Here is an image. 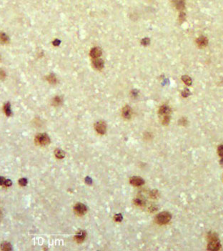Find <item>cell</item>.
Returning <instances> with one entry per match:
<instances>
[{
  "label": "cell",
  "mask_w": 223,
  "mask_h": 251,
  "mask_svg": "<svg viewBox=\"0 0 223 251\" xmlns=\"http://www.w3.org/2000/svg\"><path fill=\"white\" fill-rule=\"evenodd\" d=\"M150 42V40L147 37H145L144 39H142L141 41V44L142 45H144V46H147V45H148Z\"/></svg>",
  "instance_id": "cell-24"
},
{
  "label": "cell",
  "mask_w": 223,
  "mask_h": 251,
  "mask_svg": "<svg viewBox=\"0 0 223 251\" xmlns=\"http://www.w3.org/2000/svg\"><path fill=\"white\" fill-rule=\"evenodd\" d=\"M208 250H219L221 248V245L219 239L215 234H208Z\"/></svg>",
  "instance_id": "cell-1"
},
{
  "label": "cell",
  "mask_w": 223,
  "mask_h": 251,
  "mask_svg": "<svg viewBox=\"0 0 223 251\" xmlns=\"http://www.w3.org/2000/svg\"><path fill=\"white\" fill-rule=\"evenodd\" d=\"M94 128L97 133L100 134H104L107 130V124L103 121H99L94 124Z\"/></svg>",
  "instance_id": "cell-5"
},
{
  "label": "cell",
  "mask_w": 223,
  "mask_h": 251,
  "mask_svg": "<svg viewBox=\"0 0 223 251\" xmlns=\"http://www.w3.org/2000/svg\"><path fill=\"white\" fill-rule=\"evenodd\" d=\"M5 178L4 177L0 176V185H3L4 184V182H5Z\"/></svg>",
  "instance_id": "cell-33"
},
{
  "label": "cell",
  "mask_w": 223,
  "mask_h": 251,
  "mask_svg": "<svg viewBox=\"0 0 223 251\" xmlns=\"http://www.w3.org/2000/svg\"><path fill=\"white\" fill-rule=\"evenodd\" d=\"M6 77V72L2 69H0V80H4Z\"/></svg>",
  "instance_id": "cell-27"
},
{
  "label": "cell",
  "mask_w": 223,
  "mask_h": 251,
  "mask_svg": "<svg viewBox=\"0 0 223 251\" xmlns=\"http://www.w3.org/2000/svg\"><path fill=\"white\" fill-rule=\"evenodd\" d=\"M172 218L171 214L168 212H162L159 213L156 217L157 223L159 225H165L170 221Z\"/></svg>",
  "instance_id": "cell-2"
},
{
  "label": "cell",
  "mask_w": 223,
  "mask_h": 251,
  "mask_svg": "<svg viewBox=\"0 0 223 251\" xmlns=\"http://www.w3.org/2000/svg\"><path fill=\"white\" fill-rule=\"evenodd\" d=\"M170 113H171V109L167 105H162L159 109V114L160 117L170 115Z\"/></svg>",
  "instance_id": "cell-7"
},
{
  "label": "cell",
  "mask_w": 223,
  "mask_h": 251,
  "mask_svg": "<svg viewBox=\"0 0 223 251\" xmlns=\"http://www.w3.org/2000/svg\"><path fill=\"white\" fill-rule=\"evenodd\" d=\"M35 143L37 145H40V146H45L47 144H50V137L45 133H42V134H37V136L35 137Z\"/></svg>",
  "instance_id": "cell-3"
},
{
  "label": "cell",
  "mask_w": 223,
  "mask_h": 251,
  "mask_svg": "<svg viewBox=\"0 0 223 251\" xmlns=\"http://www.w3.org/2000/svg\"><path fill=\"white\" fill-rule=\"evenodd\" d=\"M132 114V110L131 107L129 106H125L123 107L122 111V115L124 119H130Z\"/></svg>",
  "instance_id": "cell-9"
},
{
  "label": "cell",
  "mask_w": 223,
  "mask_h": 251,
  "mask_svg": "<svg viewBox=\"0 0 223 251\" xmlns=\"http://www.w3.org/2000/svg\"><path fill=\"white\" fill-rule=\"evenodd\" d=\"M3 109H4V112L5 114H6L7 116H8V117H9V116H11V115L12 114V109H11V104H10L9 102L5 103L4 105V107H3Z\"/></svg>",
  "instance_id": "cell-14"
},
{
  "label": "cell",
  "mask_w": 223,
  "mask_h": 251,
  "mask_svg": "<svg viewBox=\"0 0 223 251\" xmlns=\"http://www.w3.org/2000/svg\"><path fill=\"white\" fill-rule=\"evenodd\" d=\"M172 3L177 9L183 10L185 7V3L184 0H172Z\"/></svg>",
  "instance_id": "cell-13"
},
{
  "label": "cell",
  "mask_w": 223,
  "mask_h": 251,
  "mask_svg": "<svg viewBox=\"0 0 223 251\" xmlns=\"http://www.w3.org/2000/svg\"><path fill=\"white\" fill-rule=\"evenodd\" d=\"M190 90L188 89H185V90L182 92V95L184 97H187L188 96L190 95Z\"/></svg>",
  "instance_id": "cell-25"
},
{
  "label": "cell",
  "mask_w": 223,
  "mask_h": 251,
  "mask_svg": "<svg viewBox=\"0 0 223 251\" xmlns=\"http://www.w3.org/2000/svg\"><path fill=\"white\" fill-rule=\"evenodd\" d=\"M220 164L222 165L223 166V158L222 160H221V161H220Z\"/></svg>",
  "instance_id": "cell-35"
},
{
  "label": "cell",
  "mask_w": 223,
  "mask_h": 251,
  "mask_svg": "<svg viewBox=\"0 0 223 251\" xmlns=\"http://www.w3.org/2000/svg\"><path fill=\"white\" fill-rule=\"evenodd\" d=\"M187 119H186L185 118H182L181 119H180V120H179V123H180V124L183 125V126H185L186 124H187Z\"/></svg>",
  "instance_id": "cell-31"
},
{
  "label": "cell",
  "mask_w": 223,
  "mask_h": 251,
  "mask_svg": "<svg viewBox=\"0 0 223 251\" xmlns=\"http://www.w3.org/2000/svg\"><path fill=\"white\" fill-rule=\"evenodd\" d=\"M1 248L2 250L4 251H9V250H12V245H11V244L7 243V242H4V243H3L2 244V245H1Z\"/></svg>",
  "instance_id": "cell-19"
},
{
  "label": "cell",
  "mask_w": 223,
  "mask_h": 251,
  "mask_svg": "<svg viewBox=\"0 0 223 251\" xmlns=\"http://www.w3.org/2000/svg\"><path fill=\"white\" fill-rule=\"evenodd\" d=\"M162 123L164 125H167L169 123L170 121V115H167V116H164V117H161Z\"/></svg>",
  "instance_id": "cell-22"
},
{
  "label": "cell",
  "mask_w": 223,
  "mask_h": 251,
  "mask_svg": "<svg viewBox=\"0 0 223 251\" xmlns=\"http://www.w3.org/2000/svg\"><path fill=\"white\" fill-rule=\"evenodd\" d=\"M12 185V180H6L4 182V185L6 187H10Z\"/></svg>",
  "instance_id": "cell-32"
},
{
  "label": "cell",
  "mask_w": 223,
  "mask_h": 251,
  "mask_svg": "<svg viewBox=\"0 0 223 251\" xmlns=\"http://www.w3.org/2000/svg\"><path fill=\"white\" fill-rule=\"evenodd\" d=\"M102 50L99 47H94L92 48V50H90L89 52V55L90 57L93 58V59H97L99 58L101 55H102Z\"/></svg>",
  "instance_id": "cell-12"
},
{
  "label": "cell",
  "mask_w": 223,
  "mask_h": 251,
  "mask_svg": "<svg viewBox=\"0 0 223 251\" xmlns=\"http://www.w3.org/2000/svg\"><path fill=\"white\" fill-rule=\"evenodd\" d=\"M134 204L137 206L142 207L145 205V202L144 201V200L141 199V198H136L134 200Z\"/></svg>",
  "instance_id": "cell-20"
},
{
  "label": "cell",
  "mask_w": 223,
  "mask_h": 251,
  "mask_svg": "<svg viewBox=\"0 0 223 251\" xmlns=\"http://www.w3.org/2000/svg\"><path fill=\"white\" fill-rule=\"evenodd\" d=\"M196 42L197 45L200 48H204L208 44V40L207 39V37H204V36H201L200 37H198L196 40Z\"/></svg>",
  "instance_id": "cell-11"
},
{
  "label": "cell",
  "mask_w": 223,
  "mask_h": 251,
  "mask_svg": "<svg viewBox=\"0 0 223 251\" xmlns=\"http://www.w3.org/2000/svg\"><path fill=\"white\" fill-rule=\"evenodd\" d=\"M86 236H87L86 232L84 231V230H79V231L75 235L74 238H75V240L77 241V243H82V242L84 240V239H85Z\"/></svg>",
  "instance_id": "cell-10"
},
{
  "label": "cell",
  "mask_w": 223,
  "mask_h": 251,
  "mask_svg": "<svg viewBox=\"0 0 223 251\" xmlns=\"http://www.w3.org/2000/svg\"><path fill=\"white\" fill-rule=\"evenodd\" d=\"M151 197L152 198H157V196H158V192L157 191V190H153V191L151 192Z\"/></svg>",
  "instance_id": "cell-30"
},
{
  "label": "cell",
  "mask_w": 223,
  "mask_h": 251,
  "mask_svg": "<svg viewBox=\"0 0 223 251\" xmlns=\"http://www.w3.org/2000/svg\"><path fill=\"white\" fill-rule=\"evenodd\" d=\"M129 182L131 183L132 185H134V186H141L142 185L144 184V180L141 177H138V176H134V177H132L130 180H129Z\"/></svg>",
  "instance_id": "cell-6"
},
{
  "label": "cell",
  "mask_w": 223,
  "mask_h": 251,
  "mask_svg": "<svg viewBox=\"0 0 223 251\" xmlns=\"http://www.w3.org/2000/svg\"><path fill=\"white\" fill-rule=\"evenodd\" d=\"M114 218L116 222H121L123 219V217L122 215V214H117L114 215Z\"/></svg>",
  "instance_id": "cell-23"
},
{
  "label": "cell",
  "mask_w": 223,
  "mask_h": 251,
  "mask_svg": "<svg viewBox=\"0 0 223 251\" xmlns=\"http://www.w3.org/2000/svg\"><path fill=\"white\" fill-rule=\"evenodd\" d=\"M217 152H218V155L220 156L223 157V144L219 146L218 149H217Z\"/></svg>",
  "instance_id": "cell-28"
},
{
  "label": "cell",
  "mask_w": 223,
  "mask_h": 251,
  "mask_svg": "<svg viewBox=\"0 0 223 251\" xmlns=\"http://www.w3.org/2000/svg\"><path fill=\"white\" fill-rule=\"evenodd\" d=\"M60 43H61V42H60V40L56 39V40H55V41L53 42V45H55V46H58V45H60Z\"/></svg>",
  "instance_id": "cell-34"
},
{
  "label": "cell",
  "mask_w": 223,
  "mask_h": 251,
  "mask_svg": "<svg viewBox=\"0 0 223 251\" xmlns=\"http://www.w3.org/2000/svg\"><path fill=\"white\" fill-rule=\"evenodd\" d=\"M74 211L77 215L82 216L87 213V207L84 204L77 203L74 207Z\"/></svg>",
  "instance_id": "cell-4"
},
{
  "label": "cell",
  "mask_w": 223,
  "mask_h": 251,
  "mask_svg": "<svg viewBox=\"0 0 223 251\" xmlns=\"http://www.w3.org/2000/svg\"><path fill=\"white\" fill-rule=\"evenodd\" d=\"M19 183L21 186H26L27 184V180L26 178H22L19 180Z\"/></svg>",
  "instance_id": "cell-26"
},
{
  "label": "cell",
  "mask_w": 223,
  "mask_h": 251,
  "mask_svg": "<svg viewBox=\"0 0 223 251\" xmlns=\"http://www.w3.org/2000/svg\"><path fill=\"white\" fill-rule=\"evenodd\" d=\"M55 156L57 157V158L58 159H62L65 157V152L62 149H57L55 151Z\"/></svg>",
  "instance_id": "cell-17"
},
{
  "label": "cell",
  "mask_w": 223,
  "mask_h": 251,
  "mask_svg": "<svg viewBox=\"0 0 223 251\" xmlns=\"http://www.w3.org/2000/svg\"><path fill=\"white\" fill-rule=\"evenodd\" d=\"M1 218H2V213L0 211V220H1Z\"/></svg>",
  "instance_id": "cell-36"
},
{
  "label": "cell",
  "mask_w": 223,
  "mask_h": 251,
  "mask_svg": "<svg viewBox=\"0 0 223 251\" xmlns=\"http://www.w3.org/2000/svg\"><path fill=\"white\" fill-rule=\"evenodd\" d=\"M185 18H186V16H185V13L181 12L180 14V17H179V20H180V22H184V21H185Z\"/></svg>",
  "instance_id": "cell-29"
},
{
  "label": "cell",
  "mask_w": 223,
  "mask_h": 251,
  "mask_svg": "<svg viewBox=\"0 0 223 251\" xmlns=\"http://www.w3.org/2000/svg\"><path fill=\"white\" fill-rule=\"evenodd\" d=\"M104 61L101 59H94L92 61V66L95 70H102L104 68Z\"/></svg>",
  "instance_id": "cell-8"
},
{
  "label": "cell",
  "mask_w": 223,
  "mask_h": 251,
  "mask_svg": "<svg viewBox=\"0 0 223 251\" xmlns=\"http://www.w3.org/2000/svg\"><path fill=\"white\" fill-rule=\"evenodd\" d=\"M47 80L51 85H55L57 82V78L54 74H50L47 77Z\"/></svg>",
  "instance_id": "cell-16"
},
{
  "label": "cell",
  "mask_w": 223,
  "mask_h": 251,
  "mask_svg": "<svg viewBox=\"0 0 223 251\" xmlns=\"http://www.w3.org/2000/svg\"><path fill=\"white\" fill-rule=\"evenodd\" d=\"M62 97H60V96H56L55 97L53 98V100H52V104L55 106V107H57V106H60V104H62Z\"/></svg>",
  "instance_id": "cell-18"
},
{
  "label": "cell",
  "mask_w": 223,
  "mask_h": 251,
  "mask_svg": "<svg viewBox=\"0 0 223 251\" xmlns=\"http://www.w3.org/2000/svg\"><path fill=\"white\" fill-rule=\"evenodd\" d=\"M9 41V37L4 32H0V44L4 45L7 44Z\"/></svg>",
  "instance_id": "cell-15"
},
{
  "label": "cell",
  "mask_w": 223,
  "mask_h": 251,
  "mask_svg": "<svg viewBox=\"0 0 223 251\" xmlns=\"http://www.w3.org/2000/svg\"><path fill=\"white\" fill-rule=\"evenodd\" d=\"M182 80L185 83L186 85H188V86L191 85V84H192V80H191L190 77L187 76V75H184V76H182Z\"/></svg>",
  "instance_id": "cell-21"
}]
</instances>
